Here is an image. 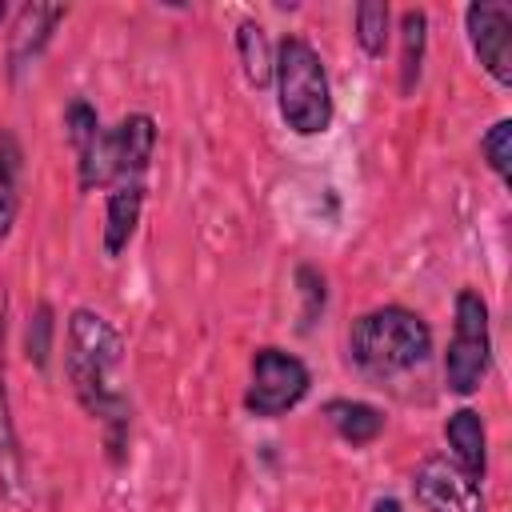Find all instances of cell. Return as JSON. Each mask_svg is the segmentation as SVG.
Returning a JSON list of instances; mask_svg holds the SVG:
<instances>
[{
  "label": "cell",
  "instance_id": "cell-8",
  "mask_svg": "<svg viewBox=\"0 0 512 512\" xmlns=\"http://www.w3.org/2000/svg\"><path fill=\"white\" fill-rule=\"evenodd\" d=\"M416 500L424 504V512H484V496H480V480L464 476L452 460H424L412 476Z\"/></svg>",
  "mask_w": 512,
  "mask_h": 512
},
{
  "label": "cell",
  "instance_id": "cell-17",
  "mask_svg": "<svg viewBox=\"0 0 512 512\" xmlns=\"http://www.w3.org/2000/svg\"><path fill=\"white\" fill-rule=\"evenodd\" d=\"M480 152H484L488 168L508 184V172H512V120H496L488 128V136L480 140Z\"/></svg>",
  "mask_w": 512,
  "mask_h": 512
},
{
  "label": "cell",
  "instance_id": "cell-22",
  "mask_svg": "<svg viewBox=\"0 0 512 512\" xmlns=\"http://www.w3.org/2000/svg\"><path fill=\"white\" fill-rule=\"evenodd\" d=\"M0 20H4V4H0Z\"/></svg>",
  "mask_w": 512,
  "mask_h": 512
},
{
  "label": "cell",
  "instance_id": "cell-6",
  "mask_svg": "<svg viewBox=\"0 0 512 512\" xmlns=\"http://www.w3.org/2000/svg\"><path fill=\"white\" fill-rule=\"evenodd\" d=\"M308 368L292 356V352H280V348H260L252 356V380H248V392H244V408L252 416H280L288 408H296L308 392Z\"/></svg>",
  "mask_w": 512,
  "mask_h": 512
},
{
  "label": "cell",
  "instance_id": "cell-3",
  "mask_svg": "<svg viewBox=\"0 0 512 512\" xmlns=\"http://www.w3.org/2000/svg\"><path fill=\"white\" fill-rule=\"evenodd\" d=\"M272 76H276V96H280V116L292 132L316 136L332 124V88L328 72L316 56V48L300 36H288L276 56H272Z\"/></svg>",
  "mask_w": 512,
  "mask_h": 512
},
{
  "label": "cell",
  "instance_id": "cell-10",
  "mask_svg": "<svg viewBox=\"0 0 512 512\" xmlns=\"http://www.w3.org/2000/svg\"><path fill=\"white\" fill-rule=\"evenodd\" d=\"M140 204H144V180H124L108 192V212H104V252L120 256L124 244L132 240L140 224Z\"/></svg>",
  "mask_w": 512,
  "mask_h": 512
},
{
  "label": "cell",
  "instance_id": "cell-14",
  "mask_svg": "<svg viewBox=\"0 0 512 512\" xmlns=\"http://www.w3.org/2000/svg\"><path fill=\"white\" fill-rule=\"evenodd\" d=\"M56 20H64V8H44V4H28L24 12H20V24H16V44H12V60H24L28 52H36L44 40H48V32H52V24Z\"/></svg>",
  "mask_w": 512,
  "mask_h": 512
},
{
  "label": "cell",
  "instance_id": "cell-15",
  "mask_svg": "<svg viewBox=\"0 0 512 512\" xmlns=\"http://www.w3.org/2000/svg\"><path fill=\"white\" fill-rule=\"evenodd\" d=\"M16 168H20V152L12 144V136H0V244L12 232L16 208H20V192H16Z\"/></svg>",
  "mask_w": 512,
  "mask_h": 512
},
{
  "label": "cell",
  "instance_id": "cell-4",
  "mask_svg": "<svg viewBox=\"0 0 512 512\" xmlns=\"http://www.w3.org/2000/svg\"><path fill=\"white\" fill-rule=\"evenodd\" d=\"M156 148V124L144 112L124 116L116 128H100L92 148L80 156V188H104L124 180H144L148 160Z\"/></svg>",
  "mask_w": 512,
  "mask_h": 512
},
{
  "label": "cell",
  "instance_id": "cell-7",
  "mask_svg": "<svg viewBox=\"0 0 512 512\" xmlns=\"http://www.w3.org/2000/svg\"><path fill=\"white\" fill-rule=\"evenodd\" d=\"M464 24H468V40L484 72L508 88L512 84V12L496 0H476L468 4Z\"/></svg>",
  "mask_w": 512,
  "mask_h": 512
},
{
  "label": "cell",
  "instance_id": "cell-9",
  "mask_svg": "<svg viewBox=\"0 0 512 512\" xmlns=\"http://www.w3.org/2000/svg\"><path fill=\"white\" fill-rule=\"evenodd\" d=\"M444 440L452 448V464L472 476V480H484V468H488V448H484V420L480 412L472 408H460L448 416L444 424Z\"/></svg>",
  "mask_w": 512,
  "mask_h": 512
},
{
  "label": "cell",
  "instance_id": "cell-19",
  "mask_svg": "<svg viewBox=\"0 0 512 512\" xmlns=\"http://www.w3.org/2000/svg\"><path fill=\"white\" fill-rule=\"evenodd\" d=\"M0 480L8 484V492H16V484H20V452H16L12 420L4 408V388H0Z\"/></svg>",
  "mask_w": 512,
  "mask_h": 512
},
{
  "label": "cell",
  "instance_id": "cell-12",
  "mask_svg": "<svg viewBox=\"0 0 512 512\" xmlns=\"http://www.w3.org/2000/svg\"><path fill=\"white\" fill-rule=\"evenodd\" d=\"M236 52H240L244 80L252 88H268V80H272V44H268V36L256 20H244L236 28Z\"/></svg>",
  "mask_w": 512,
  "mask_h": 512
},
{
  "label": "cell",
  "instance_id": "cell-5",
  "mask_svg": "<svg viewBox=\"0 0 512 512\" xmlns=\"http://www.w3.org/2000/svg\"><path fill=\"white\" fill-rule=\"evenodd\" d=\"M492 360V336H488V304L476 288H460L456 296V324H452V344L444 360V384L456 396H468L480 388L488 376Z\"/></svg>",
  "mask_w": 512,
  "mask_h": 512
},
{
  "label": "cell",
  "instance_id": "cell-11",
  "mask_svg": "<svg viewBox=\"0 0 512 512\" xmlns=\"http://www.w3.org/2000/svg\"><path fill=\"white\" fill-rule=\"evenodd\" d=\"M324 420L336 428L340 440H348L352 448L372 444L384 432V412L364 404V400H328L324 404Z\"/></svg>",
  "mask_w": 512,
  "mask_h": 512
},
{
  "label": "cell",
  "instance_id": "cell-1",
  "mask_svg": "<svg viewBox=\"0 0 512 512\" xmlns=\"http://www.w3.org/2000/svg\"><path fill=\"white\" fill-rule=\"evenodd\" d=\"M120 364L124 344L116 328L100 312H72L68 320V376L80 396V404L108 428V444L120 448V436L128 432V396L120 392Z\"/></svg>",
  "mask_w": 512,
  "mask_h": 512
},
{
  "label": "cell",
  "instance_id": "cell-13",
  "mask_svg": "<svg viewBox=\"0 0 512 512\" xmlns=\"http://www.w3.org/2000/svg\"><path fill=\"white\" fill-rule=\"evenodd\" d=\"M424 40H428V20H424V12L408 8L400 16V92H412L420 80Z\"/></svg>",
  "mask_w": 512,
  "mask_h": 512
},
{
  "label": "cell",
  "instance_id": "cell-21",
  "mask_svg": "<svg viewBox=\"0 0 512 512\" xmlns=\"http://www.w3.org/2000/svg\"><path fill=\"white\" fill-rule=\"evenodd\" d=\"M372 512H404V508H400V504H396L392 496H380V500L372 504Z\"/></svg>",
  "mask_w": 512,
  "mask_h": 512
},
{
  "label": "cell",
  "instance_id": "cell-2",
  "mask_svg": "<svg viewBox=\"0 0 512 512\" xmlns=\"http://www.w3.org/2000/svg\"><path fill=\"white\" fill-rule=\"evenodd\" d=\"M348 348H352V360L368 376H396V372H408L428 360L432 332L416 312H408L400 304H384V308L364 312L352 324Z\"/></svg>",
  "mask_w": 512,
  "mask_h": 512
},
{
  "label": "cell",
  "instance_id": "cell-20",
  "mask_svg": "<svg viewBox=\"0 0 512 512\" xmlns=\"http://www.w3.org/2000/svg\"><path fill=\"white\" fill-rule=\"evenodd\" d=\"M48 352H52V308L40 304L32 324H28V360H36V368H44Z\"/></svg>",
  "mask_w": 512,
  "mask_h": 512
},
{
  "label": "cell",
  "instance_id": "cell-16",
  "mask_svg": "<svg viewBox=\"0 0 512 512\" xmlns=\"http://www.w3.org/2000/svg\"><path fill=\"white\" fill-rule=\"evenodd\" d=\"M356 40L368 56L384 52V44H388V4H380V0L356 4Z\"/></svg>",
  "mask_w": 512,
  "mask_h": 512
},
{
  "label": "cell",
  "instance_id": "cell-18",
  "mask_svg": "<svg viewBox=\"0 0 512 512\" xmlns=\"http://www.w3.org/2000/svg\"><path fill=\"white\" fill-rule=\"evenodd\" d=\"M64 128H68V136H72V144H76L80 156H84V152L92 148V140L100 136V120H96V112H92L84 100H72V104H68Z\"/></svg>",
  "mask_w": 512,
  "mask_h": 512
}]
</instances>
